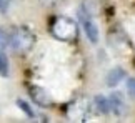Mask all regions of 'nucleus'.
Listing matches in <instances>:
<instances>
[{"instance_id": "obj_9", "label": "nucleus", "mask_w": 135, "mask_h": 123, "mask_svg": "<svg viewBox=\"0 0 135 123\" xmlns=\"http://www.w3.org/2000/svg\"><path fill=\"white\" fill-rule=\"evenodd\" d=\"M17 105H18V108L22 111L27 113V116H30V118H35V116H37V113L33 111V108H30V105L25 100H17Z\"/></svg>"}, {"instance_id": "obj_3", "label": "nucleus", "mask_w": 135, "mask_h": 123, "mask_svg": "<svg viewBox=\"0 0 135 123\" xmlns=\"http://www.w3.org/2000/svg\"><path fill=\"white\" fill-rule=\"evenodd\" d=\"M89 110H90V101L87 98H77L75 101H72L67 108V115L70 120L75 121H87L89 116Z\"/></svg>"}, {"instance_id": "obj_13", "label": "nucleus", "mask_w": 135, "mask_h": 123, "mask_svg": "<svg viewBox=\"0 0 135 123\" xmlns=\"http://www.w3.org/2000/svg\"><path fill=\"white\" fill-rule=\"evenodd\" d=\"M8 7V0H0V12H5Z\"/></svg>"}, {"instance_id": "obj_2", "label": "nucleus", "mask_w": 135, "mask_h": 123, "mask_svg": "<svg viewBox=\"0 0 135 123\" xmlns=\"http://www.w3.org/2000/svg\"><path fill=\"white\" fill-rule=\"evenodd\" d=\"M35 43V35L28 27H15L10 30V48L13 50L15 53H28L30 50L33 48Z\"/></svg>"}, {"instance_id": "obj_12", "label": "nucleus", "mask_w": 135, "mask_h": 123, "mask_svg": "<svg viewBox=\"0 0 135 123\" xmlns=\"http://www.w3.org/2000/svg\"><path fill=\"white\" fill-rule=\"evenodd\" d=\"M127 90L135 96V78H128L127 80Z\"/></svg>"}, {"instance_id": "obj_1", "label": "nucleus", "mask_w": 135, "mask_h": 123, "mask_svg": "<svg viewBox=\"0 0 135 123\" xmlns=\"http://www.w3.org/2000/svg\"><path fill=\"white\" fill-rule=\"evenodd\" d=\"M50 32L57 40H60V42H75L77 37H79L77 22L74 18L64 17V15L54 18V22L50 25Z\"/></svg>"}, {"instance_id": "obj_11", "label": "nucleus", "mask_w": 135, "mask_h": 123, "mask_svg": "<svg viewBox=\"0 0 135 123\" xmlns=\"http://www.w3.org/2000/svg\"><path fill=\"white\" fill-rule=\"evenodd\" d=\"M0 75H2V76L8 75V60L2 53V50H0Z\"/></svg>"}, {"instance_id": "obj_4", "label": "nucleus", "mask_w": 135, "mask_h": 123, "mask_svg": "<svg viewBox=\"0 0 135 123\" xmlns=\"http://www.w3.org/2000/svg\"><path fill=\"white\" fill-rule=\"evenodd\" d=\"M28 95H30V98L33 100V103H37L38 106H50L54 103V98H52L50 91L47 88H44V86L32 85L28 88Z\"/></svg>"}, {"instance_id": "obj_6", "label": "nucleus", "mask_w": 135, "mask_h": 123, "mask_svg": "<svg viewBox=\"0 0 135 123\" xmlns=\"http://www.w3.org/2000/svg\"><path fill=\"white\" fill-rule=\"evenodd\" d=\"M108 103H110V111H113V115L123 116L127 113V103L120 93H112L108 96Z\"/></svg>"}, {"instance_id": "obj_8", "label": "nucleus", "mask_w": 135, "mask_h": 123, "mask_svg": "<svg viewBox=\"0 0 135 123\" xmlns=\"http://www.w3.org/2000/svg\"><path fill=\"white\" fill-rule=\"evenodd\" d=\"M93 106H95V110L98 113H108L110 111V103H108V98L103 95H97L95 98H93Z\"/></svg>"}, {"instance_id": "obj_7", "label": "nucleus", "mask_w": 135, "mask_h": 123, "mask_svg": "<svg viewBox=\"0 0 135 123\" xmlns=\"http://www.w3.org/2000/svg\"><path fill=\"white\" fill-rule=\"evenodd\" d=\"M123 78H125V70L120 68V66H115V68H112L108 71V75H107V85L108 86H115V85L120 83Z\"/></svg>"}, {"instance_id": "obj_10", "label": "nucleus", "mask_w": 135, "mask_h": 123, "mask_svg": "<svg viewBox=\"0 0 135 123\" xmlns=\"http://www.w3.org/2000/svg\"><path fill=\"white\" fill-rule=\"evenodd\" d=\"M7 45H10V30L0 28V50H3Z\"/></svg>"}, {"instance_id": "obj_5", "label": "nucleus", "mask_w": 135, "mask_h": 123, "mask_svg": "<svg viewBox=\"0 0 135 123\" xmlns=\"http://www.w3.org/2000/svg\"><path fill=\"white\" fill-rule=\"evenodd\" d=\"M80 22H82V27L85 30L87 38H89L92 43H97L98 42V27H97V23L93 22V18L89 15V12H80Z\"/></svg>"}]
</instances>
